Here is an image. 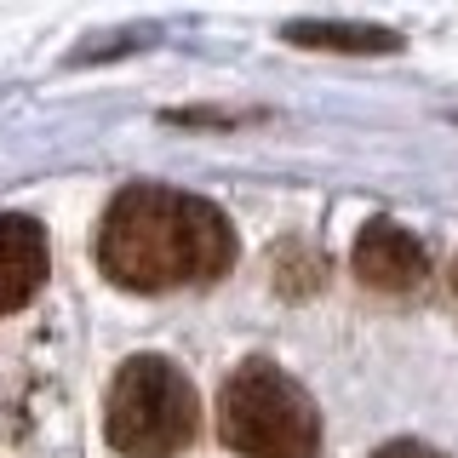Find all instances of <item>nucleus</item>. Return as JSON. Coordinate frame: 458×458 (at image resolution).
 I'll return each instance as SVG.
<instances>
[{"instance_id":"20e7f679","label":"nucleus","mask_w":458,"mask_h":458,"mask_svg":"<svg viewBox=\"0 0 458 458\" xmlns=\"http://www.w3.org/2000/svg\"><path fill=\"white\" fill-rule=\"evenodd\" d=\"M350 264L355 276L378 293H419L424 276H429V252L424 241H412V229H401L390 218H372L350 247Z\"/></svg>"},{"instance_id":"39448f33","label":"nucleus","mask_w":458,"mask_h":458,"mask_svg":"<svg viewBox=\"0 0 458 458\" xmlns=\"http://www.w3.org/2000/svg\"><path fill=\"white\" fill-rule=\"evenodd\" d=\"M52 252H47V229L23 212H6L0 218V315L23 310L29 298L47 286Z\"/></svg>"},{"instance_id":"f257e3e1","label":"nucleus","mask_w":458,"mask_h":458,"mask_svg":"<svg viewBox=\"0 0 458 458\" xmlns=\"http://www.w3.org/2000/svg\"><path fill=\"white\" fill-rule=\"evenodd\" d=\"M235 264V229L212 200L126 183L98 224V269L126 293H178L212 286Z\"/></svg>"},{"instance_id":"f03ea898","label":"nucleus","mask_w":458,"mask_h":458,"mask_svg":"<svg viewBox=\"0 0 458 458\" xmlns=\"http://www.w3.org/2000/svg\"><path fill=\"white\" fill-rule=\"evenodd\" d=\"M218 436L241 458H315L321 453V412L293 372L252 355L218 390Z\"/></svg>"},{"instance_id":"6e6552de","label":"nucleus","mask_w":458,"mask_h":458,"mask_svg":"<svg viewBox=\"0 0 458 458\" xmlns=\"http://www.w3.org/2000/svg\"><path fill=\"white\" fill-rule=\"evenodd\" d=\"M447 293H453V304H458V258H453V269H447Z\"/></svg>"},{"instance_id":"0eeeda50","label":"nucleus","mask_w":458,"mask_h":458,"mask_svg":"<svg viewBox=\"0 0 458 458\" xmlns=\"http://www.w3.org/2000/svg\"><path fill=\"white\" fill-rule=\"evenodd\" d=\"M372 458H441V453L429 447V441H384Z\"/></svg>"},{"instance_id":"423d86ee","label":"nucleus","mask_w":458,"mask_h":458,"mask_svg":"<svg viewBox=\"0 0 458 458\" xmlns=\"http://www.w3.org/2000/svg\"><path fill=\"white\" fill-rule=\"evenodd\" d=\"M286 40L327 52H395L401 35L395 29H372V23H286Z\"/></svg>"},{"instance_id":"7ed1b4c3","label":"nucleus","mask_w":458,"mask_h":458,"mask_svg":"<svg viewBox=\"0 0 458 458\" xmlns=\"http://www.w3.org/2000/svg\"><path fill=\"white\" fill-rule=\"evenodd\" d=\"M104 429L126 458H172L195 441L200 401L195 384L161 355H132L109 384Z\"/></svg>"}]
</instances>
